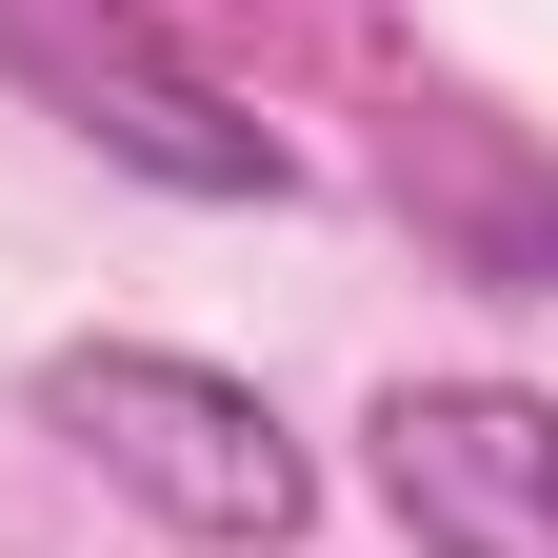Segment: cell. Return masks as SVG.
Wrapping results in <instances>:
<instances>
[{
    "instance_id": "cell-1",
    "label": "cell",
    "mask_w": 558,
    "mask_h": 558,
    "mask_svg": "<svg viewBox=\"0 0 558 558\" xmlns=\"http://www.w3.org/2000/svg\"><path fill=\"white\" fill-rule=\"evenodd\" d=\"M40 439L100 459L160 538H220V558H279L319 519V459L279 439V399L220 379V360H160V339H60L40 360Z\"/></svg>"
},
{
    "instance_id": "cell-2",
    "label": "cell",
    "mask_w": 558,
    "mask_h": 558,
    "mask_svg": "<svg viewBox=\"0 0 558 558\" xmlns=\"http://www.w3.org/2000/svg\"><path fill=\"white\" fill-rule=\"evenodd\" d=\"M360 459H379V499L418 558H558V399L519 379H399L360 418Z\"/></svg>"
}]
</instances>
